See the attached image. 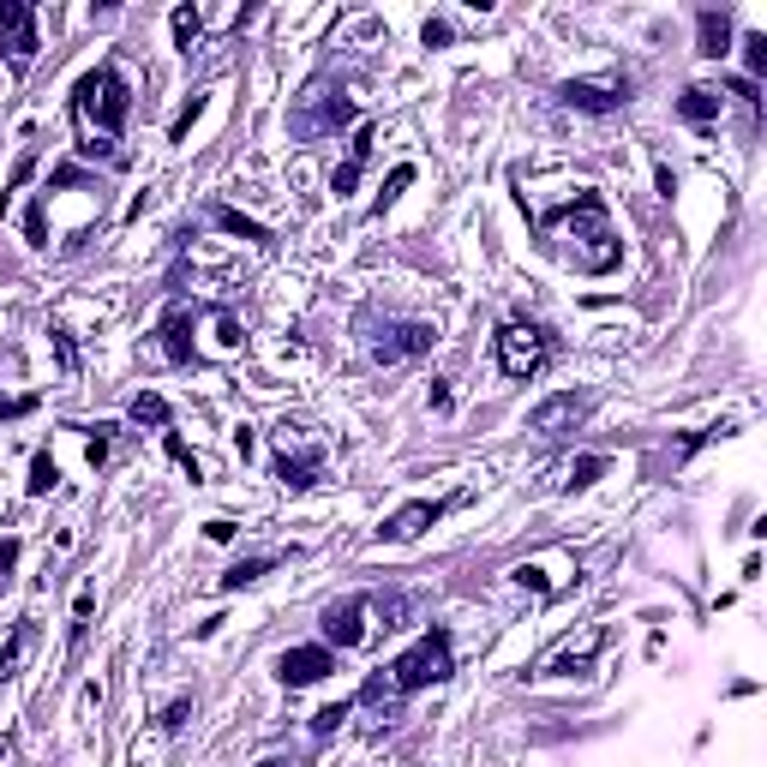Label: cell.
Wrapping results in <instances>:
<instances>
[{
	"label": "cell",
	"mask_w": 767,
	"mask_h": 767,
	"mask_svg": "<svg viewBox=\"0 0 767 767\" xmlns=\"http://www.w3.org/2000/svg\"><path fill=\"white\" fill-rule=\"evenodd\" d=\"M54 486H60V468H54V456H48V450H36V462H30V480H24V492H30V498H48Z\"/></svg>",
	"instance_id": "19"
},
{
	"label": "cell",
	"mask_w": 767,
	"mask_h": 767,
	"mask_svg": "<svg viewBox=\"0 0 767 767\" xmlns=\"http://www.w3.org/2000/svg\"><path fill=\"white\" fill-rule=\"evenodd\" d=\"M432 408H438V414H450V390H444V378H432Z\"/></svg>",
	"instance_id": "34"
},
{
	"label": "cell",
	"mask_w": 767,
	"mask_h": 767,
	"mask_svg": "<svg viewBox=\"0 0 767 767\" xmlns=\"http://www.w3.org/2000/svg\"><path fill=\"white\" fill-rule=\"evenodd\" d=\"M450 678H456V642H450L444 624H432L414 648H402V654L390 660V690H396V696H420V690L450 684Z\"/></svg>",
	"instance_id": "2"
},
{
	"label": "cell",
	"mask_w": 767,
	"mask_h": 767,
	"mask_svg": "<svg viewBox=\"0 0 767 767\" xmlns=\"http://www.w3.org/2000/svg\"><path fill=\"white\" fill-rule=\"evenodd\" d=\"M420 42H426V48H444V42H450V24H444V18H426V24H420Z\"/></svg>",
	"instance_id": "29"
},
{
	"label": "cell",
	"mask_w": 767,
	"mask_h": 767,
	"mask_svg": "<svg viewBox=\"0 0 767 767\" xmlns=\"http://www.w3.org/2000/svg\"><path fill=\"white\" fill-rule=\"evenodd\" d=\"M516 582H522V588H534V594H552V582H546V576H540V570H528V564H522V570H516Z\"/></svg>",
	"instance_id": "32"
},
{
	"label": "cell",
	"mask_w": 767,
	"mask_h": 767,
	"mask_svg": "<svg viewBox=\"0 0 767 767\" xmlns=\"http://www.w3.org/2000/svg\"><path fill=\"white\" fill-rule=\"evenodd\" d=\"M198 36V6H174V48H192Z\"/></svg>",
	"instance_id": "26"
},
{
	"label": "cell",
	"mask_w": 767,
	"mask_h": 767,
	"mask_svg": "<svg viewBox=\"0 0 767 767\" xmlns=\"http://www.w3.org/2000/svg\"><path fill=\"white\" fill-rule=\"evenodd\" d=\"M366 612H372V600L366 594H348V600H336V606H324V618H318V636H324V648H360L366 642Z\"/></svg>",
	"instance_id": "8"
},
{
	"label": "cell",
	"mask_w": 767,
	"mask_h": 767,
	"mask_svg": "<svg viewBox=\"0 0 767 767\" xmlns=\"http://www.w3.org/2000/svg\"><path fill=\"white\" fill-rule=\"evenodd\" d=\"M444 510H450L444 498H414V504H402L396 516H384V522H378V540H384V546H408V540H420V534H426Z\"/></svg>",
	"instance_id": "11"
},
{
	"label": "cell",
	"mask_w": 767,
	"mask_h": 767,
	"mask_svg": "<svg viewBox=\"0 0 767 767\" xmlns=\"http://www.w3.org/2000/svg\"><path fill=\"white\" fill-rule=\"evenodd\" d=\"M432 342H438V330H432V324L402 318V324H390V336H378V342H372V354L390 366V360H414V354H426Z\"/></svg>",
	"instance_id": "12"
},
{
	"label": "cell",
	"mask_w": 767,
	"mask_h": 767,
	"mask_svg": "<svg viewBox=\"0 0 767 767\" xmlns=\"http://www.w3.org/2000/svg\"><path fill=\"white\" fill-rule=\"evenodd\" d=\"M348 120H354L348 90H342V84H330V78H318V84H306V96L294 102L288 132H294L300 144H312V138H330V132H336V126H348Z\"/></svg>",
	"instance_id": "3"
},
{
	"label": "cell",
	"mask_w": 767,
	"mask_h": 767,
	"mask_svg": "<svg viewBox=\"0 0 767 767\" xmlns=\"http://www.w3.org/2000/svg\"><path fill=\"white\" fill-rule=\"evenodd\" d=\"M270 570H276V558H270V552H264V558H240V564H234V570L222 576V594H234V588H252V582H264Z\"/></svg>",
	"instance_id": "17"
},
{
	"label": "cell",
	"mask_w": 767,
	"mask_h": 767,
	"mask_svg": "<svg viewBox=\"0 0 767 767\" xmlns=\"http://www.w3.org/2000/svg\"><path fill=\"white\" fill-rule=\"evenodd\" d=\"M204 534H210V540H234V522H228V516H216V522H210Z\"/></svg>",
	"instance_id": "35"
},
{
	"label": "cell",
	"mask_w": 767,
	"mask_h": 767,
	"mask_svg": "<svg viewBox=\"0 0 767 767\" xmlns=\"http://www.w3.org/2000/svg\"><path fill=\"white\" fill-rule=\"evenodd\" d=\"M156 336H162V354H168L174 366H186V360L198 354V348H192V312H186V306H168Z\"/></svg>",
	"instance_id": "14"
},
{
	"label": "cell",
	"mask_w": 767,
	"mask_h": 767,
	"mask_svg": "<svg viewBox=\"0 0 767 767\" xmlns=\"http://www.w3.org/2000/svg\"><path fill=\"white\" fill-rule=\"evenodd\" d=\"M588 408H594V396H588V390H558V396H546V402H540V408L528 414V432H540V438L576 432Z\"/></svg>",
	"instance_id": "9"
},
{
	"label": "cell",
	"mask_w": 767,
	"mask_h": 767,
	"mask_svg": "<svg viewBox=\"0 0 767 767\" xmlns=\"http://www.w3.org/2000/svg\"><path fill=\"white\" fill-rule=\"evenodd\" d=\"M606 642H612V630H594V636H588V648L558 654V660L546 666V678H588V672H594V660L606 654Z\"/></svg>",
	"instance_id": "15"
},
{
	"label": "cell",
	"mask_w": 767,
	"mask_h": 767,
	"mask_svg": "<svg viewBox=\"0 0 767 767\" xmlns=\"http://www.w3.org/2000/svg\"><path fill=\"white\" fill-rule=\"evenodd\" d=\"M216 228H228V234H240V240L270 246V228H264V222H252V216H240V210H228V204H216Z\"/></svg>",
	"instance_id": "18"
},
{
	"label": "cell",
	"mask_w": 767,
	"mask_h": 767,
	"mask_svg": "<svg viewBox=\"0 0 767 767\" xmlns=\"http://www.w3.org/2000/svg\"><path fill=\"white\" fill-rule=\"evenodd\" d=\"M318 474H324V444L300 438V426H282L276 432V480L288 492H306V486H318Z\"/></svg>",
	"instance_id": "5"
},
{
	"label": "cell",
	"mask_w": 767,
	"mask_h": 767,
	"mask_svg": "<svg viewBox=\"0 0 767 767\" xmlns=\"http://www.w3.org/2000/svg\"><path fill=\"white\" fill-rule=\"evenodd\" d=\"M696 54L702 60H726L732 54V18L720 6H702L696 12Z\"/></svg>",
	"instance_id": "13"
},
{
	"label": "cell",
	"mask_w": 767,
	"mask_h": 767,
	"mask_svg": "<svg viewBox=\"0 0 767 767\" xmlns=\"http://www.w3.org/2000/svg\"><path fill=\"white\" fill-rule=\"evenodd\" d=\"M744 60H750V84L767 72V36L762 30H744Z\"/></svg>",
	"instance_id": "25"
},
{
	"label": "cell",
	"mask_w": 767,
	"mask_h": 767,
	"mask_svg": "<svg viewBox=\"0 0 767 767\" xmlns=\"http://www.w3.org/2000/svg\"><path fill=\"white\" fill-rule=\"evenodd\" d=\"M606 468H612V462H606V456H582V462H576V468H570V480H564V486H570V492H582V486H594V480H600V474H606Z\"/></svg>",
	"instance_id": "24"
},
{
	"label": "cell",
	"mask_w": 767,
	"mask_h": 767,
	"mask_svg": "<svg viewBox=\"0 0 767 767\" xmlns=\"http://www.w3.org/2000/svg\"><path fill=\"white\" fill-rule=\"evenodd\" d=\"M168 456H174V462H180V468H186V474H192V480H198V462H192V450H186V444H180V438H174V432H168Z\"/></svg>",
	"instance_id": "31"
},
{
	"label": "cell",
	"mask_w": 767,
	"mask_h": 767,
	"mask_svg": "<svg viewBox=\"0 0 767 767\" xmlns=\"http://www.w3.org/2000/svg\"><path fill=\"white\" fill-rule=\"evenodd\" d=\"M558 102L582 108V114H612V108L630 102V78L624 72H612V78H570V84H558Z\"/></svg>",
	"instance_id": "7"
},
{
	"label": "cell",
	"mask_w": 767,
	"mask_h": 767,
	"mask_svg": "<svg viewBox=\"0 0 767 767\" xmlns=\"http://www.w3.org/2000/svg\"><path fill=\"white\" fill-rule=\"evenodd\" d=\"M186 714H192V696L168 702V708H162V732H180V726H186Z\"/></svg>",
	"instance_id": "28"
},
{
	"label": "cell",
	"mask_w": 767,
	"mask_h": 767,
	"mask_svg": "<svg viewBox=\"0 0 767 767\" xmlns=\"http://www.w3.org/2000/svg\"><path fill=\"white\" fill-rule=\"evenodd\" d=\"M36 6H24V0H0V54H6V72L12 78H24L30 72V60H36Z\"/></svg>",
	"instance_id": "6"
},
{
	"label": "cell",
	"mask_w": 767,
	"mask_h": 767,
	"mask_svg": "<svg viewBox=\"0 0 767 767\" xmlns=\"http://www.w3.org/2000/svg\"><path fill=\"white\" fill-rule=\"evenodd\" d=\"M132 420H138V426H168V402H162L156 390H138V396H132Z\"/></svg>",
	"instance_id": "20"
},
{
	"label": "cell",
	"mask_w": 767,
	"mask_h": 767,
	"mask_svg": "<svg viewBox=\"0 0 767 767\" xmlns=\"http://www.w3.org/2000/svg\"><path fill=\"white\" fill-rule=\"evenodd\" d=\"M24 234H30V246H48V228H42V204H30V210H24Z\"/></svg>",
	"instance_id": "30"
},
{
	"label": "cell",
	"mask_w": 767,
	"mask_h": 767,
	"mask_svg": "<svg viewBox=\"0 0 767 767\" xmlns=\"http://www.w3.org/2000/svg\"><path fill=\"white\" fill-rule=\"evenodd\" d=\"M24 642H30V618H18V624L6 630V642H0V678H12V666H18V654H24Z\"/></svg>",
	"instance_id": "21"
},
{
	"label": "cell",
	"mask_w": 767,
	"mask_h": 767,
	"mask_svg": "<svg viewBox=\"0 0 767 767\" xmlns=\"http://www.w3.org/2000/svg\"><path fill=\"white\" fill-rule=\"evenodd\" d=\"M408 186H414V162H402V168H396V174H390V180H384V192H378V204H372V210H378V216H384V210H390V204H396V198H402V192H408Z\"/></svg>",
	"instance_id": "23"
},
{
	"label": "cell",
	"mask_w": 767,
	"mask_h": 767,
	"mask_svg": "<svg viewBox=\"0 0 767 767\" xmlns=\"http://www.w3.org/2000/svg\"><path fill=\"white\" fill-rule=\"evenodd\" d=\"M372 138H378L372 126H360V132H354V144H348V162H354V168H366V162H372Z\"/></svg>",
	"instance_id": "27"
},
{
	"label": "cell",
	"mask_w": 767,
	"mask_h": 767,
	"mask_svg": "<svg viewBox=\"0 0 767 767\" xmlns=\"http://www.w3.org/2000/svg\"><path fill=\"white\" fill-rule=\"evenodd\" d=\"M12 564H18V540H0V582L12 576Z\"/></svg>",
	"instance_id": "33"
},
{
	"label": "cell",
	"mask_w": 767,
	"mask_h": 767,
	"mask_svg": "<svg viewBox=\"0 0 767 767\" xmlns=\"http://www.w3.org/2000/svg\"><path fill=\"white\" fill-rule=\"evenodd\" d=\"M678 120H690V126H708V120H720V90H708V84H690V90L678 96Z\"/></svg>",
	"instance_id": "16"
},
{
	"label": "cell",
	"mask_w": 767,
	"mask_h": 767,
	"mask_svg": "<svg viewBox=\"0 0 767 767\" xmlns=\"http://www.w3.org/2000/svg\"><path fill=\"white\" fill-rule=\"evenodd\" d=\"M258 767H306L300 756H270V762H258Z\"/></svg>",
	"instance_id": "36"
},
{
	"label": "cell",
	"mask_w": 767,
	"mask_h": 767,
	"mask_svg": "<svg viewBox=\"0 0 767 767\" xmlns=\"http://www.w3.org/2000/svg\"><path fill=\"white\" fill-rule=\"evenodd\" d=\"M336 672V648H324V642H306V648H288L282 660H276V678L288 684V690H306V684H324Z\"/></svg>",
	"instance_id": "10"
},
{
	"label": "cell",
	"mask_w": 767,
	"mask_h": 767,
	"mask_svg": "<svg viewBox=\"0 0 767 767\" xmlns=\"http://www.w3.org/2000/svg\"><path fill=\"white\" fill-rule=\"evenodd\" d=\"M498 372L504 378H516V384H528V378H540L546 372V360H552V336L540 330V324H528V318H510V324H498Z\"/></svg>",
	"instance_id": "4"
},
{
	"label": "cell",
	"mask_w": 767,
	"mask_h": 767,
	"mask_svg": "<svg viewBox=\"0 0 767 767\" xmlns=\"http://www.w3.org/2000/svg\"><path fill=\"white\" fill-rule=\"evenodd\" d=\"M348 714H354V702H330V708H318V714H312V738H336Z\"/></svg>",
	"instance_id": "22"
},
{
	"label": "cell",
	"mask_w": 767,
	"mask_h": 767,
	"mask_svg": "<svg viewBox=\"0 0 767 767\" xmlns=\"http://www.w3.org/2000/svg\"><path fill=\"white\" fill-rule=\"evenodd\" d=\"M72 114H78L84 126H96L102 138H114V132L126 126V114H132V84H126V72H120L114 60H102L96 72H84L78 90H72Z\"/></svg>",
	"instance_id": "1"
}]
</instances>
